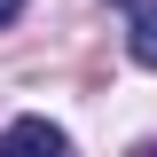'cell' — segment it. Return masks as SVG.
<instances>
[{"label": "cell", "mask_w": 157, "mask_h": 157, "mask_svg": "<svg viewBox=\"0 0 157 157\" xmlns=\"http://www.w3.org/2000/svg\"><path fill=\"white\" fill-rule=\"evenodd\" d=\"M126 55L141 71H157V8H134V32H126Z\"/></svg>", "instance_id": "7a4b0ae2"}, {"label": "cell", "mask_w": 157, "mask_h": 157, "mask_svg": "<svg viewBox=\"0 0 157 157\" xmlns=\"http://www.w3.org/2000/svg\"><path fill=\"white\" fill-rule=\"evenodd\" d=\"M24 16V0H0V32H8V24H16Z\"/></svg>", "instance_id": "3957f363"}, {"label": "cell", "mask_w": 157, "mask_h": 157, "mask_svg": "<svg viewBox=\"0 0 157 157\" xmlns=\"http://www.w3.org/2000/svg\"><path fill=\"white\" fill-rule=\"evenodd\" d=\"M0 149H47V157H63V149H71V134H63L55 118H16V126L0 134Z\"/></svg>", "instance_id": "6da1fadb"}]
</instances>
